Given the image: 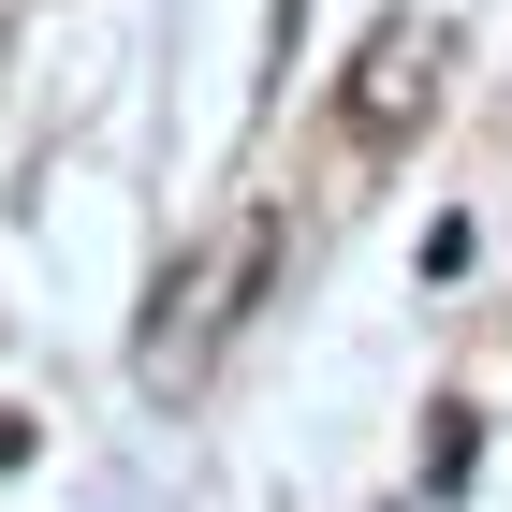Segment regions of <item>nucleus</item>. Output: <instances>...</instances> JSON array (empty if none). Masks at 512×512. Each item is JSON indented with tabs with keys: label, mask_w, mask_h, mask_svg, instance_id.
<instances>
[]
</instances>
